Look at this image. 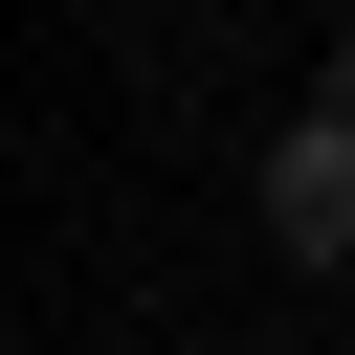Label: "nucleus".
Listing matches in <instances>:
<instances>
[{
  "label": "nucleus",
  "instance_id": "f257e3e1",
  "mask_svg": "<svg viewBox=\"0 0 355 355\" xmlns=\"http://www.w3.org/2000/svg\"><path fill=\"white\" fill-rule=\"evenodd\" d=\"M266 244H288V266H355V111H288V155H266Z\"/></svg>",
  "mask_w": 355,
  "mask_h": 355
}]
</instances>
